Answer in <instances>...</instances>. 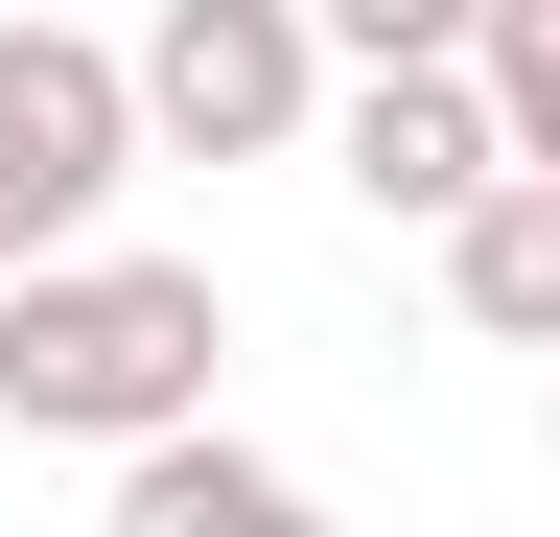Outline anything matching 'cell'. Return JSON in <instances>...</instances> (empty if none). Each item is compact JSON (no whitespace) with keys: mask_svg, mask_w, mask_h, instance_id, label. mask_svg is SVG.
Instances as JSON below:
<instances>
[{"mask_svg":"<svg viewBox=\"0 0 560 537\" xmlns=\"http://www.w3.org/2000/svg\"><path fill=\"white\" fill-rule=\"evenodd\" d=\"M327 0H140V117H164L187 164H280L327 141Z\"/></svg>","mask_w":560,"mask_h":537,"instance_id":"3","label":"cell"},{"mask_svg":"<svg viewBox=\"0 0 560 537\" xmlns=\"http://www.w3.org/2000/svg\"><path fill=\"white\" fill-rule=\"evenodd\" d=\"M117 537H304V467L234 421H164V444H117Z\"/></svg>","mask_w":560,"mask_h":537,"instance_id":"5","label":"cell"},{"mask_svg":"<svg viewBox=\"0 0 560 537\" xmlns=\"http://www.w3.org/2000/svg\"><path fill=\"white\" fill-rule=\"evenodd\" d=\"M490 164H514V94H490V47H397V71H350V94H327V187H350L374 234H444Z\"/></svg>","mask_w":560,"mask_h":537,"instance_id":"4","label":"cell"},{"mask_svg":"<svg viewBox=\"0 0 560 537\" xmlns=\"http://www.w3.org/2000/svg\"><path fill=\"white\" fill-rule=\"evenodd\" d=\"M140 47H94V0H0V281L70 234H117V187H140Z\"/></svg>","mask_w":560,"mask_h":537,"instance_id":"2","label":"cell"},{"mask_svg":"<svg viewBox=\"0 0 560 537\" xmlns=\"http://www.w3.org/2000/svg\"><path fill=\"white\" fill-rule=\"evenodd\" d=\"M210 374H234V304H210V257H117V234H70L0 281V444H164L210 421Z\"/></svg>","mask_w":560,"mask_h":537,"instance_id":"1","label":"cell"},{"mask_svg":"<svg viewBox=\"0 0 560 537\" xmlns=\"http://www.w3.org/2000/svg\"><path fill=\"white\" fill-rule=\"evenodd\" d=\"M490 94H514V164H560V0H490Z\"/></svg>","mask_w":560,"mask_h":537,"instance_id":"7","label":"cell"},{"mask_svg":"<svg viewBox=\"0 0 560 537\" xmlns=\"http://www.w3.org/2000/svg\"><path fill=\"white\" fill-rule=\"evenodd\" d=\"M327 47H350V71H397V47H490V0H327Z\"/></svg>","mask_w":560,"mask_h":537,"instance_id":"8","label":"cell"},{"mask_svg":"<svg viewBox=\"0 0 560 537\" xmlns=\"http://www.w3.org/2000/svg\"><path fill=\"white\" fill-rule=\"evenodd\" d=\"M444 304L490 327V351H560V164H490L444 211Z\"/></svg>","mask_w":560,"mask_h":537,"instance_id":"6","label":"cell"}]
</instances>
